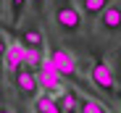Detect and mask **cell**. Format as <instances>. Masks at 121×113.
Instances as JSON below:
<instances>
[{
    "label": "cell",
    "instance_id": "6da1fadb",
    "mask_svg": "<svg viewBox=\"0 0 121 113\" xmlns=\"http://www.w3.org/2000/svg\"><path fill=\"white\" fill-rule=\"evenodd\" d=\"M53 18H55V26L63 34H76L82 29V11L71 0H55L53 3Z\"/></svg>",
    "mask_w": 121,
    "mask_h": 113
},
{
    "label": "cell",
    "instance_id": "7a4b0ae2",
    "mask_svg": "<svg viewBox=\"0 0 121 113\" xmlns=\"http://www.w3.org/2000/svg\"><path fill=\"white\" fill-rule=\"evenodd\" d=\"M37 79H39V89H45L53 97L60 95V92H66L63 89V76L58 74V68H55V63L50 58L42 61V66H39V71H37Z\"/></svg>",
    "mask_w": 121,
    "mask_h": 113
},
{
    "label": "cell",
    "instance_id": "3957f363",
    "mask_svg": "<svg viewBox=\"0 0 121 113\" xmlns=\"http://www.w3.org/2000/svg\"><path fill=\"white\" fill-rule=\"evenodd\" d=\"M90 79L92 84L100 89V92H105V95H116V79H113V71L105 61H95L92 68H90Z\"/></svg>",
    "mask_w": 121,
    "mask_h": 113
},
{
    "label": "cell",
    "instance_id": "277c9868",
    "mask_svg": "<svg viewBox=\"0 0 121 113\" xmlns=\"http://www.w3.org/2000/svg\"><path fill=\"white\" fill-rule=\"evenodd\" d=\"M97 32L100 34H121V0H113L97 16Z\"/></svg>",
    "mask_w": 121,
    "mask_h": 113
},
{
    "label": "cell",
    "instance_id": "5b68a950",
    "mask_svg": "<svg viewBox=\"0 0 121 113\" xmlns=\"http://www.w3.org/2000/svg\"><path fill=\"white\" fill-rule=\"evenodd\" d=\"M13 84H16V92L21 95L24 100L26 97H37V92H39V79H37V71L32 68H18L13 74Z\"/></svg>",
    "mask_w": 121,
    "mask_h": 113
},
{
    "label": "cell",
    "instance_id": "8992f818",
    "mask_svg": "<svg viewBox=\"0 0 121 113\" xmlns=\"http://www.w3.org/2000/svg\"><path fill=\"white\" fill-rule=\"evenodd\" d=\"M48 58L55 63L58 74H60L63 79H66V76H69V79H74V76H76V58H74V55H71L66 47H53Z\"/></svg>",
    "mask_w": 121,
    "mask_h": 113
},
{
    "label": "cell",
    "instance_id": "52a82bcc",
    "mask_svg": "<svg viewBox=\"0 0 121 113\" xmlns=\"http://www.w3.org/2000/svg\"><path fill=\"white\" fill-rule=\"evenodd\" d=\"M24 55H26V47L21 42H11L5 50V71L16 74L18 68H24Z\"/></svg>",
    "mask_w": 121,
    "mask_h": 113
},
{
    "label": "cell",
    "instance_id": "ba28073f",
    "mask_svg": "<svg viewBox=\"0 0 121 113\" xmlns=\"http://www.w3.org/2000/svg\"><path fill=\"white\" fill-rule=\"evenodd\" d=\"M34 110H37V113H63V108H60L58 97L48 95V92H42V95L34 97Z\"/></svg>",
    "mask_w": 121,
    "mask_h": 113
},
{
    "label": "cell",
    "instance_id": "9c48e42d",
    "mask_svg": "<svg viewBox=\"0 0 121 113\" xmlns=\"http://www.w3.org/2000/svg\"><path fill=\"white\" fill-rule=\"evenodd\" d=\"M111 3L113 0H79V11H82V16H87V18H97Z\"/></svg>",
    "mask_w": 121,
    "mask_h": 113
},
{
    "label": "cell",
    "instance_id": "30bf717a",
    "mask_svg": "<svg viewBox=\"0 0 121 113\" xmlns=\"http://www.w3.org/2000/svg\"><path fill=\"white\" fill-rule=\"evenodd\" d=\"M26 8H29V0H8V11H11V24L13 26L21 21V16L26 13Z\"/></svg>",
    "mask_w": 121,
    "mask_h": 113
},
{
    "label": "cell",
    "instance_id": "8fae6325",
    "mask_svg": "<svg viewBox=\"0 0 121 113\" xmlns=\"http://www.w3.org/2000/svg\"><path fill=\"white\" fill-rule=\"evenodd\" d=\"M24 47H42V32H39L37 26H29L24 29V40H21Z\"/></svg>",
    "mask_w": 121,
    "mask_h": 113
},
{
    "label": "cell",
    "instance_id": "7c38bea8",
    "mask_svg": "<svg viewBox=\"0 0 121 113\" xmlns=\"http://www.w3.org/2000/svg\"><path fill=\"white\" fill-rule=\"evenodd\" d=\"M42 47H26V55H24V66L26 68H39V66H42Z\"/></svg>",
    "mask_w": 121,
    "mask_h": 113
},
{
    "label": "cell",
    "instance_id": "4fadbf2b",
    "mask_svg": "<svg viewBox=\"0 0 121 113\" xmlns=\"http://www.w3.org/2000/svg\"><path fill=\"white\" fill-rule=\"evenodd\" d=\"M79 113H108L103 108V103H97L92 97H84V100H79Z\"/></svg>",
    "mask_w": 121,
    "mask_h": 113
},
{
    "label": "cell",
    "instance_id": "5bb4252c",
    "mask_svg": "<svg viewBox=\"0 0 121 113\" xmlns=\"http://www.w3.org/2000/svg\"><path fill=\"white\" fill-rule=\"evenodd\" d=\"M8 40L5 34H0V84H3V71H5V50H8Z\"/></svg>",
    "mask_w": 121,
    "mask_h": 113
},
{
    "label": "cell",
    "instance_id": "9a60e30c",
    "mask_svg": "<svg viewBox=\"0 0 121 113\" xmlns=\"http://www.w3.org/2000/svg\"><path fill=\"white\" fill-rule=\"evenodd\" d=\"M45 3H48V0H29V5L37 11V13H42V8H45Z\"/></svg>",
    "mask_w": 121,
    "mask_h": 113
},
{
    "label": "cell",
    "instance_id": "2e32d148",
    "mask_svg": "<svg viewBox=\"0 0 121 113\" xmlns=\"http://www.w3.org/2000/svg\"><path fill=\"white\" fill-rule=\"evenodd\" d=\"M0 113H13V110H11V108H5V105H3V108H0Z\"/></svg>",
    "mask_w": 121,
    "mask_h": 113
},
{
    "label": "cell",
    "instance_id": "e0dca14e",
    "mask_svg": "<svg viewBox=\"0 0 121 113\" xmlns=\"http://www.w3.org/2000/svg\"><path fill=\"white\" fill-rule=\"evenodd\" d=\"M0 5H3V0H0Z\"/></svg>",
    "mask_w": 121,
    "mask_h": 113
}]
</instances>
